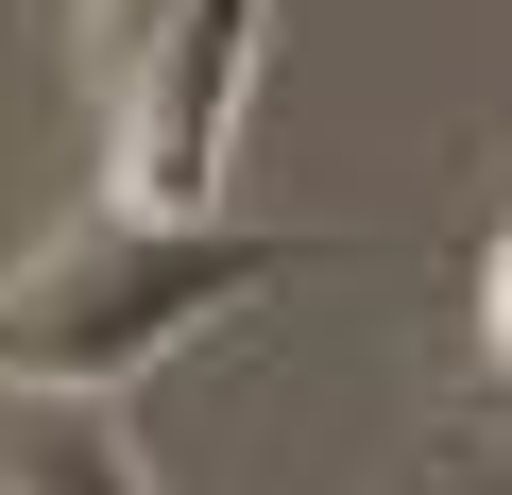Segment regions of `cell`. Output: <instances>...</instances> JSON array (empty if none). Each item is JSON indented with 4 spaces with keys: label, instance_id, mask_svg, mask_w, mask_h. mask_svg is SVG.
I'll use <instances>...</instances> for the list:
<instances>
[{
    "label": "cell",
    "instance_id": "obj_4",
    "mask_svg": "<svg viewBox=\"0 0 512 495\" xmlns=\"http://www.w3.org/2000/svg\"><path fill=\"white\" fill-rule=\"evenodd\" d=\"M478 359L512 376V222H495V257H478Z\"/></svg>",
    "mask_w": 512,
    "mask_h": 495
},
{
    "label": "cell",
    "instance_id": "obj_3",
    "mask_svg": "<svg viewBox=\"0 0 512 495\" xmlns=\"http://www.w3.org/2000/svg\"><path fill=\"white\" fill-rule=\"evenodd\" d=\"M0 495H154L137 444L103 427V393H18V427H0Z\"/></svg>",
    "mask_w": 512,
    "mask_h": 495
},
{
    "label": "cell",
    "instance_id": "obj_1",
    "mask_svg": "<svg viewBox=\"0 0 512 495\" xmlns=\"http://www.w3.org/2000/svg\"><path fill=\"white\" fill-rule=\"evenodd\" d=\"M308 257L325 239H274V222H137V205H103L35 274H0V393H120L171 342H205L222 308L291 291Z\"/></svg>",
    "mask_w": 512,
    "mask_h": 495
},
{
    "label": "cell",
    "instance_id": "obj_2",
    "mask_svg": "<svg viewBox=\"0 0 512 495\" xmlns=\"http://www.w3.org/2000/svg\"><path fill=\"white\" fill-rule=\"evenodd\" d=\"M256 35L274 0H188L120 52V205L137 222H222V154H239V103H256Z\"/></svg>",
    "mask_w": 512,
    "mask_h": 495
},
{
    "label": "cell",
    "instance_id": "obj_5",
    "mask_svg": "<svg viewBox=\"0 0 512 495\" xmlns=\"http://www.w3.org/2000/svg\"><path fill=\"white\" fill-rule=\"evenodd\" d=\"M86 18H103V52H137L154 18H188V0H86Z\"/></svg>",
    "mask_w": 512,
    "mask_h": 495
}]
</instances>
